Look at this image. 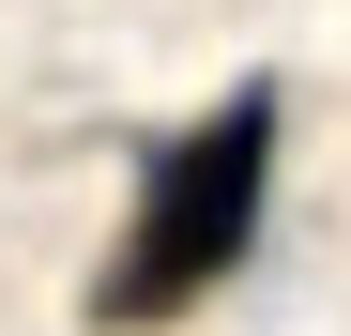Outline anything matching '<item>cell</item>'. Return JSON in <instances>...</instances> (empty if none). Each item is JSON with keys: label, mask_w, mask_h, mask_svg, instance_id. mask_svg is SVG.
I'll use <instances>...</instances> for the list:
<instances>
[{"label": "cell", "mask_w": 351, "mask_h": 336, "mask_svg": "<svg viewBox=\"0 0 351 336\" xmlns=\"http://www.w3.org/2000/svg\"><path fill=\"white\" fill-rule=\"evenodd\" d=\"M260 184H275V77H245L229 107H199V123L138 168V214H123V245L92 260L77 321L92 336H168L229 260L260 245Z\"/></svg>", "instance_id": "1"}]
</instances>
